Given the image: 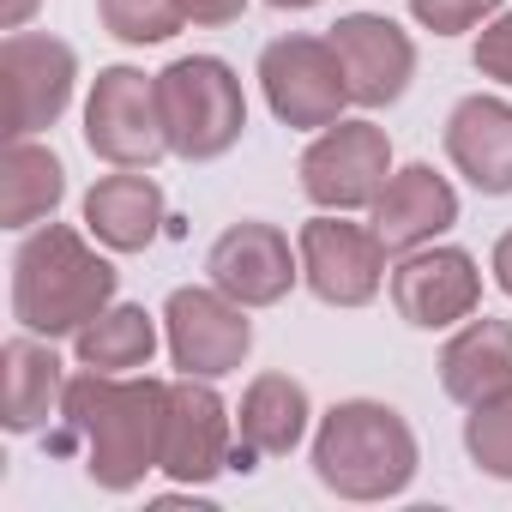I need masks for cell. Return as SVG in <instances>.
Instances as JSON below:
<instances>
[{
    "label": "cell",
    "instance_id": "27",
    "mask_svg": "<svg viewBox=\"0 0 512 512\" xmlns=\"http://www.w3.org/2000/svg\"><path fill=\"white\" fill-rule=\"evenodd\" d=\"M181 13H187V25H199V31H223V25H241L247 0H181Z\"/></svg>",
    "mask_w": 512,
    "mask_h": 512
},
{
    "label": "cell",
    "instance_id": "25",
    "mask_svg": "<svg viewBox=\"0 0 512 512\" xmlns=\"http://www.w3.org/2000/svg\"><path fill=\"white\" fill-rule=\"evenodd\" d=\"M506 0H410V19L434 37H464V31H482Z\"/></svg>",
    "mask_w": 512,
    "mask_h": 512
},
{
    "label": "cell",
    "instance_id": "18",
    "mask_svg": "<svg viewBox=\"0 0 512 512\" xmlns=\"http://www.w3.org/2000/svg\"><path fill=\"white\" fill-rule=\"evenodd\" d=\"M79 223L109 247V253H145L163 223H169V199L163 181L151 169H109L91 181V193L79 199Z\"/></svg>",
    "mask_w": 512,
    "mask_h": 512
},
{
    "label": "cell",
    "instance_id": "3",
    "mask_svg": "<svg viewBox=\"0 0 512 512\" xmlns=\"http://www.w3.org/2000/svg\"><path fill=\"white\" fill-rule=\"evenodd\" d=\"M308 464L314 482L350 506H374V500H398L416 470H422V440L410 428V416L386 398H338L332 410L314 416L308 434Z\"/></svg>",
    "mask_w": 512,
    "mask_h": 512
},
{
    "label": "cell",
    "instance_id": "7",
    "mask_svg": "<svg viewBox=\"0 0 512 512\" xmlns=\"http://www.w3.org/2000/svg\"><path fill=\"white\" fill-rule=\"evenodd\" d=\"M296 253L302 290L326 308H368L392 278V247L374 235V223H356V211H314L296 229Z\"/></svg>",
    "mask_w": 512,
    "mask_h": 512
},
{
    "label": "cell",
    "instance_id": "8",
    "mask_svg": "<svg viewBox=\"0 0 512 512\" xmlns=\"http://www.w3.org/2000/svg\"><path fill=\"white\" fill-rule=\"evenodd\" d=\"M398 157H392V133L368 115H344L332 127H320L296 163L302 175V199L314 211H368L386 181H392Z\"/></svg>",
    "mask_w": 512,
    "mask_h": 512
},
{
    "label": "cell",
    "instance_id": "17",
    "mask_svg": "<svg viewBox=\"0 0 512 512\" xmlns=\"http://www.w3.org/2000/svg\"><path fill=\"white\" fill-rule=\"evenodd\" d=\"M368 223L392 247V260L410 253V247L446 241L458 229V187L434 163H398L392 181H386V193L368 205Z\"/></svg>",
    "mask_w": 512,
    "mask_h": 512
},
{
    "label": "cell",
    "instance_id": "22",
    "mask_svg": "<svg viewBox=\"0 0 512 512\" xmlns=\"http://www.w3.org/2000/svg\"><path fill=\"white\" fill-rule=\"evenodd\" d=\"M157 344H163V314H151L145 302H109L73 338V362L97 374H145Z\"/></svg>",
    "mask_w": 512,
    "mask_h": 512
},
{
    "label": "cell",
    "instance_id": "2",
    "mask_svg": "<svg viewBox=\"0 0 512 512\" xmlns=\"http://www.w3.org/2000/svg\"><path fill=\"white\" fill-rule=\"evenodd\" d=\"M121 290L115 253L85 223H37L13 247V320L37 338L73 344Z\"/></svg>",
    "mask_w": 512,
    "mask_h": 512
},
{
    "label": "cell",
    "instance_id": "19",
    "mask_svg": "<svg viewBox=\"0 0 512 512\" xmlns=\"http://www.w3.org/2000/svg\"><path fill=\"white\" fill-rule=\"evenodd\" d=\"M314 434V398L296 374L284 368H260L247 386H241V404H235V440L260 458H290L302 440Z\"/></svg>",
    "mask_w": 512,
    "mask_h": 512
},
{
    "label": "cell",
    "instance_id": "24",
    "mask_svg": "<svg viewBox=\"0 0 512 512\" xmlns=\"http://www.w3.org/2000/svg\"><path fill=\"white\" fill-rule=\"evenodd\" d=\"M97 25L127 49H157L187 25V13L181 0H97Z\"/></svg>",
    "mask_w": 512,
    "mask_h": 512
},
{
    "label": "cell",
    "instance_id": "11",
    "mask_svg": "<svg viewBox=\"0 0 512 512\" xmlns=\"http://www.w3.org/2000/svg\"><path fill=\"white\" fill-rule=\"evenodd\" d=\"M386 296H392V308H398L404 326H416V332H452L458 320H470L482 308V266H476L470 247L428 241V247H410V253L392 260Z\"/></svg>",
    "mask_w": 512,
    "mask_h": 512
},
{
    "label": "cell",
    "instance_id": "23",
    "mask_svg": "<svg viewBox=\"0 0 512 512\" xmlns=\"http://www.w3.org/2000/svg\"><path fill=\"white\" fill-rule=\"evenodd\" d=\"M464 452L482 476L512 482V386L464 410Z\"/></svg>",
    "mask_w": 512,
    "mask_h": 512
},
{
    "label": "cell",
    "instance_id": "10",
    "mask_svg": "<svg viewBox=\"0 0 512 512\" xmlns=\"http://www.w3.org/2000/svg\"><path fill=\"white\" fill-rule=\"evenodd\" d=\"M0 79H7V139H43L73 109L79 49L55 31H7L0 37Z\"/></svg>",
    "mask_w": 512,
    "mask_h": 512
},
{
    "label": "cell",
    "instance_id": "12",
    "mask_svg": "<svg viewBox=\"0 0 512 512\" xmlns=\"http://www.w3.org/2000/svg\"><path fill=\"white\" fill-rule=\"evenodd\" d=\"M229 458H235V404H223L217 380L175 374L163 422V476L199 494L217 476H229Z\"/></svg>",
    "mask_w": 512,
    "mask_h": 512
},
{
    "label": "cell",
    "instance_id": "26",
    "mask_svg": "<svg viewBox=\"0 0 512 512\" xmlns=\"http://www.w3.org/2000/svg\"><path fill=\"white\" fill-rule=\"evenodd\" d=\"M470 67H476L488 85L512 91V7H500V13L476 31V43H470Z\"/></svg>",
    "mask_w": 512,
    "mask_h": 512
},
{
    "label": "cell",
    "instance_id": "14",
    "mask_svg": "<svg viewBox=\"0 0 512 512\" xmlns=\"http://www.w3.org/2000/svg\"><path fill=\"white\" fill-rule=\"evenodd\" d=\"M338 61H344V79H350V103L362 115L374 109H392L410 79H416V37L386 19V13H338V25L326 31Z\"/></svg>",
    "mask_w": 512,
    "mask_h": 512
},
{
    "label": "cell",
    "instance_id": "9",
    "mask_svg": "<svg viewBox=\"0 0 512 512\" xmlns=\"http://www.w3.org/2000/svg\"><path fill=\"white\" fill-rule=\"evenodd\" d=\"M247 314L253 308L223 296L211 278L169 290V302H163V350H169L175 374H193V380L241 374V362L253 356V320Z\"/></svg>",
    "mask_w": 512,
    "mask_h": 512
},
{
    "label": "cell",
    "instance_id": "6",
    "mask_svg": "<svg viewBox=\"0 0 512 512\" xmlns=\"http://www.w3.org/2000/svg\"><path fill=\"white\" fill-rule=\"evenodd\" d=\"M253 79H260V97L278 115V127H290V133H320V127H332V121H344L356 109L332 37H314V31L272 37L260 49Z\"/></svg>",
    "mask_w": 512,
    "mask_h": 512
},
{
    "label": "cell",
    "instance_id": "21",
    "mask_svg": "<svg viewBox=\"0 0 512 512\" xmlns=\"http://www.w3.org/2000/svg\"><path fill=\"white\" fill-rule=\"evenodd\" d=\"M67 199V163L55 157V145L43 139H13L7 145V169H0V223L13 235L49 223Z\"/></svg>",
    "mask_w": 512,
    "mask_h": 512
},
{
    "label": "cell",
    "instance_id": "16",
    "mask_svg": "<svg viewBox=\"0 0 512 512\" xmlns=\"http://www.w3.org/2000/svg\"><path fill=\"white\" fill-rule=\"evenodd\" d=\"M67 380H73V368L61 362L55 338H37L19 326L0 344V428L25 440V434H43L49 422H61Z\"/></svg>",
    "mask_w": 512,
    "mask_h": 512
},
{
    "label": "cell",
    "instance_id": "13",
    "mask_svg": "<svg viewBox=\"0 0 512 512\" xmlns=\"http://www.w3.org/2000/svg\"><path fill=\"white\" fill-rule=\"evenodd\" d=\"M205 278H211L223 296H235L241 308L260 314V308H278V302L302 284V253H296V241H290L278 223L241 217V223H229V229L211 241Z\"/></svg>",
    "mask_w": 512,
    "mask_h": 512
},
{
    "label": "cell",
    "instance_id": "20",
    "mask_svg": "<svg viewBox=\"0 0 512 512\" xmlns=\"http://www.w3.org/2000/svg\"><path fill=\"white\" fill-rule=\"evenodd\" d=\"M440 392L452 404H482L494 392L512 386V320H494V314H470L452 326V338L440 344Z\"/></svg>",
    "mask_w": 512,
    "mask_h": 512
},
{
    "label": "cell",
    "instance_id": "15",
    "mask_svg": "<svg viewBox=\"0 0 512 512\" xmlns=\"http://www.w3.org/2000/svg\"><path fill=\"white\" fill-rule=\"evenodd\" d=\"M440 145H446V163L464 175V187H476L482 199L512 193V97L500 91L458 97L440 127Z\"/></svg>",
    "mask_w": 512,
    "mask_h": 512
},
{
    "label": "cell",
    "instance_id": "4",
    "mask_svg": "<svg viewBox=\"0 0 512 512\" xmlns=\"http://www.w3.org/2000/svg\"><path fill=\"white\" fill-rule=\"evenodd\" d=\"M157 109L169 133V157L217 163L247 133V91L223 55H175L157 73Z\"/></svg>",
    "mask_w": 512,
    "mask_h": 512
},
{
    "label": "cell",
    "instance_id": "28",
    "mask_svg": "<svg viewBox=\"0 0 512 512\" xmlns=\"http://www.w3.org/2000/svg\"><path fill=\"white\" fill-rule=\"evenodd\" d=\"M488 272H494L500 296L512 302V229H500V235H494V247H488Z\"/></svg>",
    "mask_w": 512,
    "mask_h": 512
},
{
    "label": "cell",
    "instance_id": "29",
    "mask_svg": "<svg viewBox=\"0 0 512 512\" xmlns=\"http://www.w3.org/2000/svg\"><path fill=\"white\" fill-rule=\"evenodd\" d=\"M43 0H0V31H31Z\"/></svg>",
    "mask_w": 512,
    "mask_h": 512
},
{
    "label": "cell",
    "instance_id": "5",
    "mask_svg": "<svg viewBox=\"0 0 512 512\" xmlns=\"http://www.w3.org/2000/svg\"><path fill=\"white\" fill-rule=\"evenodd\" d=\"M79 133L85 151L109 169H157L169 157V133H163V109H157V73L115 61L97 67L85 109H79Z\"/></svg>",
    "mask_w": 512,
    "mask_h": 512
},
{
    "label": "cell",
    "instance_id": "30",
    "mask_svg": "<svg viewBox=\"0 0 512 512\" xmlns=\"http://www.w3.org/2000/svg\"><path fill=\"white\" fill-rule=\"evenodd\" d=\"M266 7H278V13H308V7H320V0H266Z\"/></svg>",
    "mask_w": 512,
    "mask_h": 512
},
{
    "label": "cell",
    "instance_id": "1",
    "mask_svg": "<svg viewBox=\"0 0 512 512\" xmlns=\"http://www.w3.org/2000/svg\"><path fill=\"white\" fill-rule=\"evenodd\" d=\"M163 422H169V380L157 374L79 368L67 380L61 428L103 494H133L145 488V476L163 470Z\"/></svg>",
    "mask_w": 512,
    "mask_h": 512
}]
</instances>
